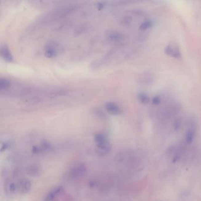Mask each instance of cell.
I'll return each mask as SVG.
<instances>
[{
    "label": "cell",
    "instance_id": "cell-1",
    "mask_svg": "<svg viewBox=\"0 0 201 201\" xmlns=\"http://www.w3.org/2000/svg\"><path fill=\"white\" fill-rule=\"evenodd\" d=\"M95 142L97 144L99 152L102 153H107L111 149V146L107 138L102 134H98L95 136Z\"/></svg>",
    "mask_w": 201,
    "mask_h": 201
},
{
    "label": "cell",
    "instance_id": "cell-2",
    "mask_svg": "<svg viewBox=\"0 0 201 201\" xmlns=\"http://www.w3.org/2000/svg\"><path fill=\"white\" fill-rule=\"evenodd\" d=\"M165 53L167 56L176 59H179L182 57L180 49L175 42H169L167 44L165 49Z\"/></svg>",
    "mask_w": 201,
    "mask_h": 201
},
{
    "label": "cell",
    "instance_id": "cell-3",
    "mask_svg": "<svg viewBox=\"0 0 201 201\" xmlns=\"http://www.w3.org/2000/svg\"><path fill=\"white\" fill-rule=\"evenodd\" d=\"M106 109L111 115H118L121 113V109L118 105L112 102H109L106 104Z\"/></svg>",
    "mask_w": 201,
    "mask_h": 201
},
{
    "label": "cell",
    "instance_id": "cell-4",
    "mask_svg": "<svg viewBox=\"0 0 201 201\" xmlns=\"http://www.w3.org/2000/svg\"><path fill=\"white\" fill-rule=\"evenodd\" d=\"M195 136V126L194 123H192L187 130V135H186V140L188 144H191Z\"/></svg>",
    "mask_w": 201,
    "mask_h": 201
},
{
    "label": "cell",
    "instance_id": "cell-5",
    "mask_svg": "<svg viewBox=\"0 0 201 201\" xmlns=\"http://www.w3.org/2000/svg\"><path fill=\"white\" fill-rule=\"evenodd\" d=\"M107 38L111 42H120L123 40V35L118 31H112L107 34Z\"/></svg>",
    "mask_w": 201,
    "mask_h": 201
},
{
    "label": "cell",
    "instance_id": "cell-6",
    "mask_svg": "<svg viewBox=\"0 0 201 201\" xmlns=\"http://www.w3.org/2000/svg\"><path fill=\"white\" fill-rule=\"evenodd\" d=\"M1 56L8 62H11L13 60V56L11 55V53H10L8 48L6 46H3L1 48Z\"/></svg>",
    "mask_w": 201,
    "mask_h": 201
},
{
    "label": "cell",
    "instance_id": "cell-7",
    "mask_svg": "<svg viewBox=\"0 0 201 201\" xmlns=\"http://www.w3.org/2000/svg\"><path fill=\"white\" fill-rule=\"evenodd\" d=\"M57 49L54 44H49L45 50V56L48 58H52L57 54Z\"/></svg>",
    "mask_w": 201,
    "mask_h": 201
},
{
    "label": "cell",
    "instance_id": "cell-8",
    "mask_svg": "<svg viewBox=\"0 0 201 201\" xmlns=\"http://www.w3.org/2000/svg\"><path fill=\"white\" fill-rule=\"evenodd\" d=\"M62 190V187H56L53 189L49 194L47 195L46 199L44 201H51L56 196V195L60 193Z\"/></svg>",
    "mask_w": 201,
    "mask_h": 201
},
{
    "label": "cell",
    "instance_id": "cell-9",
    "mask_svg": "<svg viewBox=\"0 0 201 201\" xmlns=\"http://www.w3.org/2000/svg\"><path fill=\"white\" fill-rule=\"evenodd\" d=\"M153 26V22L151 20H147L140 25L139 30L141 31H146L151 28H152Z\"/></svg>",
    "mask_w": 201,
    "mask_h": 201
},
{
    "label": "cell",
    "instance_id": "cell-10",
    "mask_svg": "<svg viewBox=\"0 0 201 201\" xmlns=\"http://www.w3.org/2000/svg\"><path fill=\"white\" fill-rule=\"evenodd\" d=\"M31 183L28 180H22L20 183L21 191L23 193H27L31 189Z\"/></svg>",
    "mask_w": 201,
    "mask_h": 201
},
{
    "label": "cell",
    "instance_id": "cell-11",
    "mask_svg": "<svg viewBox=\"0 0 201 201\" xmlns=\"http://www.w3.org/2000/svg\"><path fill=\"white\" fill-rule=\"evenodd\" d=\"M138 98L142 104H147L150 102V97L144 93H140L138 95Z\"/></svg>",
    "mask_w": 201,
    "mask_h": 201
},
{
    "label": "cell",
    "instance_id": "cell-12",
    "mask_svg": "<svg viewBox=\"0 0 201 201\" xmlns=\"http://www.w3.org/2000/svg\"><path fill=\"white\" fill-rule=\"evenodd\" d=\"M10 86V81L5 78H1L0 80V89L5 90Z\"/></svg>",
    "mask_w": 201,
    "mask_h": 201
},
{
    "label": "cell",
    "instance_id": "cell-13",
    "mask_svg": "<svg viewBox=\"0 0 201 201\" xmlns=\"http://www.w3.org/2000/svg\"><path fill=\"white\" fill-rule=\"evenodd\" d=\"M161 100H162V98L160 96H155V97H153L152 99V103L153 105H158L161 102Z\"/></svg>",
    "mask_w": 201,
    "mask_h": 201
},
{
    "label": "cell",
    "instance_id": "cell-14",
    "mask_svg": "<svg viewBox=\"0 0 201 201\" xmlns=\"http://www.w3.org/2000/svg\"><path fill=\"white\" fill-rule=\"evenodd\" d=\"M180 122H179V121H177L175 123V130H178L179 129V127L180 126Z\"/></svg>",
    "mask_w": 201,
    "mask_h": 201
},
{
    "label": "cell",
    "instance_id": "cell-15",
    "mask_svg": "<svg viewBox=\"0 0 201 201\" xmlns=\"http://www.w3.org/2000/svg\"><path fill=\"white\" fill-rule=\"evenodd\" d=\"M104 6V3L103 2H99L97 5V7H98V9H102L103 8Z\"/></svg>",
    "mask_w": 201,
    "mask_h": 201
},
{
    "label": "cell",
    "instance_id": "cell-16",
    "mask_svg": "<svg viewBox=\"0 0 201 201\" xmlns=\"http://www.w3.org/2000/svg\"><path fill=\"white\" fill-rule=\"evenodd\" d=\"M10 190L11 192H14V191L15 190V186L14 184H12L11 186H10Z\"/></svg>",
    "mask_w": 201,
    "mask_h": 201
}]
</instances>
